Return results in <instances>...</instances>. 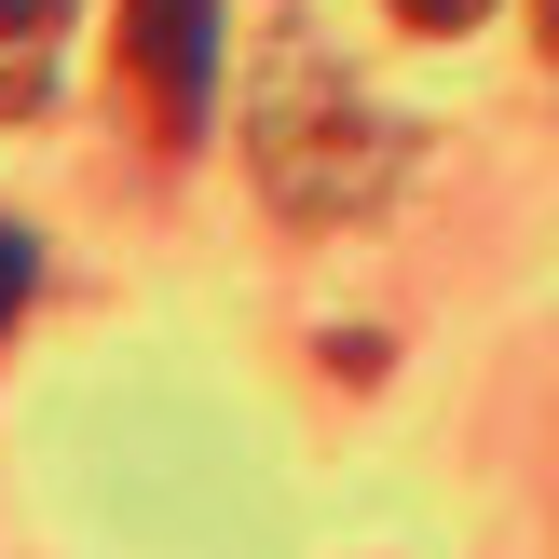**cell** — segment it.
<instances>
[{
    "label": "cell",
    "mask_w": 559,
    "mask_h": 559,
    "mask_svg": "<svg viewBox=\"0 0 559 559\" xmlns=\"http://www.w3.org/2000/svg\"><path fill=\"white\" fill-rule=\"evenodd\" d=\"M27 287H41V246H27V233H14V218H0V328H14V314H27Z\"/></svg>",
    "instance_id": "obj_3"
},
{
    "label": "cell",
    "mask_w": 559,
    "mask_h": 559,
    "mask_svg": "<svg viewBox=\"0 0 559 559\" xmlns=\"http://www.w3.org/2000/svg\"><path fill=\"white\" fill-rule=\"evenodd\" d=\"M123 82L164 151H191L218 109V0H123Z\"/></svg>",
    "instance_id": "obj_2"
},
{
    "label": "cell",
    "mask_w": 559,
    "mask_h": 559,
    "mask_svg": "<svg viewBox=\"0 0 559 559\" xmlns=\"http://www.w3.org/2000/svg\"><path fill=\"white\" fill-rule=\"evenodd\" d=\"M246 164L273 178L287 218H355V205H382V178H396V136H382L314 55H287V69L260 82V109H246Z\"/></svg>",
    "instance_id": "obj_1"
},
{
    "label": "cell",
    "mask_w": 559,
    "mask_h": 559,
    "mask_svg": "<svg viewBox=\"0 0 559 559\" xmlns=\"http://www.w3.org/2000/svg\"><path fill=\"white\" fill-rule=\"evenodd\" d=\"M533 14H546V55H559V0H533Z\"/></svg>",
    "instance_id": "obj_6"
},
{
    "label": "cell",
    "mask_w": 559,
    "mask_h": 559,
    "mask_svg": "<svg viewBox=\"0 0 559 559\" xmlns=\"http://www.w3.org/2000/svg\"><path fill=\"white\" fill-rule=\"evenodd\" d=\"M55 14H69V0H0V55H41Z\"/></svg>",
    "instance_id": "obj_4"
},
{
    "label": "cell",
    "mask_w": 559,
    "mask_h": 559,
    "mask_svg": "<svg viewBox=\"0 0 559 559\" xmlns=\"http://www.w3.org/2000/svg\"><path fill=\"white\" fill-rule=\"evenodd\" d=\"M396 14H409V27H478L491 0H396Z\"/></svg>",
    "instance_id": "obj_5"
}]
</instances>
